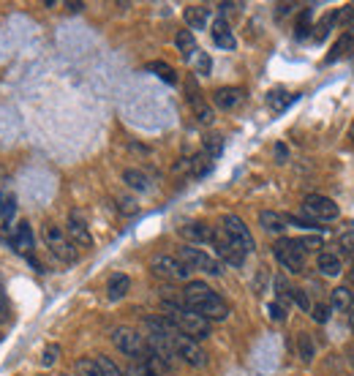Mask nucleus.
<instances>
[{
	"label": "nucleus",
	"instance_id": "nucleus-1",
	"mask_svg": "<svg viewBox=\"0 0 354 376\" xmlns=\"http://www.w3.org/2000/svg\"><path fill=\"white\" fill-rule=\"evenodd\" d=\"M183 302H185V308H191L194 314L204 316L207 322H210V319H213V322H221V319L229 316V305L221 300L207 284H202V281H191V284L185 286Z\"/></svg>",
	"mask_w": 354,
	"mask_h": 376
},
{
	"label": "nucleus",
	"instance_id": "nucleus-2",
	"mask_svg": "<svg viewBox=\"0 0 354 376\" xmlns=\"http://www.w3.org/2000/svg\"><path fill=\"white\" fill-rule=\"evenodd\" d=\"M164 308L169 311L167 314V319L175 325L177 333H183V335H188V338H194V341H202L210 335V322L199 316V314H194L191 308H185V302H164Z\"/></svg>",
	"mask_w": 354,
	"mask_h": 376
},
{
	"label": "nucleus",
	"instance_id": "nucleus-3",
	"mask_svg": "<svg viewBox=\"0 0 354 376\" xmlns=\"http://www.w3.org/2000/svg\"><path fill=\"white\" fill-rule=\"evenodd\" d=\"M41 235H44V243H47V249L60 259V262H66V265H71L76 262V246L69 240V235L60 229V226L55 224H44L41 229Z\"/></svg>",
	"mask_w": 354,
	"mask_h": 376
},
{
	"label": "nucleus",
	"instance_id": "nucleus-4",
	"mask_svg": "<svg viewBox=\"0 0 354 376\" xmlns=\"http://www.w3.org/2000/svg\"><path fill=\"white\" fill-rule=\"evenodd\" d=\"M177 259H180L188 270H202L207 276H221V273H224V267H221V262H218L215 256L204 253L202 249H194V246H183L180 253H177Z\"/></svg>",
	"mask_w": 354,
	"mask_h": 376
},
{
	"label": "nucleus",
	"instance_id": "nucleus-5",
	"mask_svg": "<svg viewBox=\"0 0 354 376\" xmlns=\"http://www.w3.org/2000/svg\"><path fill=\"white\" fill-rule=\"evenodd\" d=\"M273 256L278 259L289 273H300L305 267V251H303V246H300V240L281 237L278 243L273 246Z\"/></svg>",
	"mask_w": 354,
	"mask_h": 376
},
{
	"label": "nucleus",
	"instance_id": "nucleus-6",
	"mask_svg": "<svg viewBox=\"0 0 354 376\" xmlns=\"http://www.w3.org/2000/svg\"><path fill=\"white\" fill-rule=\"evenodd\" d=\"M172 349H175V357H180L183 363H188L194 368L207 365V351L199 347V341H194V338H188V335H183L177 330L172 335Z\"/></svg>",
	"mask_w": 354,
	"mask_h": 376
},
{
	"label": "nucleus",
	"instance_id": "nucleus-7",
	"mask_svg": "<svg viewBox=\"0 0 354 376\" xmlns=\"http://www.w3.org/2000/svg\"><path fill=\"white\" fill-rule=\"evenodd\" d=\"M305 216H311L313 224H322V221H335L341 216L338 204L330 200V197H322V194H308L303 202Z\"/></svg>",
	"mask_w": 354,
	"mask_h": 376
},
{
	"label": "nucleus",
	"instance_id": "nucleus-8",
	"mask_svg": "<svg viewBox=\"0 0 354 376\" xmlns=\"http://www.w3.org/2000/svg\"><path fill=\"white\" fill-rule=\"evenodd\" d=\"M112 341H115V347L123 351L126 357H145V351H148V344H145V338L136 333V330H131V327H118L115 333H112Z\"/></svg>",
	"mask_w": 354,
	"mask_h": 376
},
{
	"label": "nucleus",
	"instance_id": "nucleus-9",
	"mask_svg": "<svg viewBox=\"0 0 354 376\" xmlns=\"http://www.w3.org/2000/svg\"><path fill=\"white\" fill-rule=\"evenodd\" d=\"M150 267L153 273L158 278H164V281H188V276H191V270L177 256H167V253L153 256Z\"/></svg>",
	"mask_w": 354,
	"mask_h": 376
},
{
	"label": "nucleus",
	"instance_id": "nucleus-10",
	"mask_svg": "<svg viewBox=\"0 0 354 376\" xmlns=\"http://www.w3.org/2000/svg\"><path fill=\"white\" fill-rule=\"evenodd\" d=\"M221 229L227 232L229 237L240 246V249L246 251V253H251L253 251V235H251V229L246 226V221L240 218V216H234V213H227L224 218H221Z\"/></svg>",
	"mask_w": 354,
	"mask_h": 376
},
{
	"label": "nucleus",
	"instance_id": "nucleus-11",
	"mask_svg": "<svg viewBox=\"0 0 354 376\" xmlns=\"http://www.w3.org/2000/svg\"><path fill=\"white\" fill-rule=\"evenodd\" d=\"M213 249H215V253H218L227 265H234V267H240L243 259H246V251L240 249L224 229H215V232H213Z\"/></svg>",
	"mask_w": 354,
	"mask_h": 376
},
{
	"label": "nucleus",
	"instance_id": "nucleus-12",
	"mask_svg": "<svg viewBox=\"0 0 354 376\" xmlns=\"http://www.w3.org/2000/svg\"><path fill=\"white\" fill-rule=\"evenodd\" d=\"M66 235L74 246H82V249H90L93 246V237H90V229L87 224L79 218V213H71L69 216V226H66Z\"/></svg>",
	"mask_w": 354,
	"mask_h": 376
},
{
	"label": "nucleus",
	"instance_id": "nucleus-13",
	"mask_svg": "<svg viewBox=\"0 0 354 376\" xmlns=\"http://www.w3.org/2000/svg\"><path fill=\"white\" fill-rule=\"evenodd\" d=\"M243 99H246V90L243 88H218L213 93V101H215L218 109H234V106L243 104Z\"/></svg>",
	"mask_w": 354,
	"mask_h": 376
},
{
	"label": "nucleus",
	"instance_id": "nucleus-14",
	"mask_svg": "<svg viewBox=\"0 0 354 376\" xmlns=\"http://www.w3.org/2000/svg\"><path fill=\"white\" fill-rule=\"evenodd\" d=\"M213 232H215V229H210L207 224H199V221L180 226V235H183L185 240H191V243H213Z\"/></svg>",
	"mask_w": 354,
	"mask_h": 376
},
{
	"label": "nucleus",
	"instance_id": "nucleus-15",
	"mask_svg": "<svg viewBox=\"0 0 354 376\" xmlns=\"http://www.w3.org/2000/svg\"><path fill=\"white\" fill-rule=\"evenodd\" d=\"M188 104L194 106V112H197V120L199 123H213V109L204 104V99L199 96V90H197V85H188Z\"/></svg>",
	"mask_w": 354,
	"mask_h": 376
},
{
	"label": "nucleus",
	"instance_id": "nucleus-16",
	"mask_svg": "<svg viewBox=\"0 0 354 376\" xmlns=\"http://www.w3.org/2000/svg\"><path fill=\"white\" fill-rule=\"evenodd\" d=\"M213 41L221 50H234V33L229 30L227 20H215L213 22Z\"/></svg>",
	"mask_w": 354,
	"mask_h": 376
},
{
	"label": "nucleus",
	"instance_id": "nucleus-17",
	"mask_svg": "<svg viewBox=\"0 0 354 376\" xmlns=\"http://www.w3.org/2000/svg\"><path fill=\"white\" fill-rule=\"evenodd\" d=\"M259 224L264 226V232L281 235V232L286 229V216H281L276 210H262V213H259Z\"/></svg>",
	"mask_w": 354,
	"mask_h": 376
},
{
	"label": "nucleus",
	"instance_id": "nucleus-18",
	"mask_svg": "<svg viewBox=\"0 0 354 376\" xmlns=\"http://www.w3.org/2000/svg\"><path fill=\"white\" fill-rule=\"evenodd\" d=\"M128 289H131V281H128V276H123V273H115V276L109 278V284H106V295H109V300H120V298H126Z\"/></svg>",
	"mask_w": 354,
	"mask_h": 376
},
{
	"label": "nucleus",
	"instance_id": "nucleus-19",
	"mask_svg": "<svg viewBox=\"0 0 354 376\" xmlns=\"http://www.w3.org/2000/svg\"><path fill=\"white\" fill-rule=\"evenodd\" d=\"M11 243H14V249L27 253V251L33 249V232H30V224H22L14 229V235H11Z\"/></svg>",
	"mask_w": 354,
	"mask_h": 376
},
{
	"label": "nucleus",
	"instance_id": "nucleus-20",
	"mask_svg": "<svg viewBox=\"0 0 354 376\" xmlns=\"http://www.w3.org/2000/svg\"><path fill=\"white\" fill-rule=\"evenodd\" d=\"M175 44H177V50H180V55H183V57H188V60L199 52L197 50V39H194V33H191V30H180V33L175 36Z\"/></svg>",
	"mask_w": 354,
	"mask_h": 376
},
{
	"label": "nucleus",
	"instance_id": "nucleus-21",
	"mask_svg": "<svg viewBox=\"0 0 354 376\" xmlns=\"http://www.w3.org/2000/svg\"><path fill=\"white\" fill-rule=\"evenodd\" d=\"M207 20H210V11H207L204 6H191V8H185V22H188L191 30H204Z\"/></svg>",
	"mask_w": 354,
	"mask_h": 376
},
{
	"label": "nucleus",
	"instance_id": "nucleus-22",
	"mask_svg": "<svg viewBox=\"0 0 354 376\" xmlns=\"http://www.w3.org/2000/svg\"><path fill=\"white\" fill-rule=\"evenodd\" d=\"M123 183H126L128 188H134V191H148V188H150L148 175L139 172V169H126V172H123Z\"/></svg>",
	"mask_w": 354,
	"mask_h": 376
},
{
	"label": "nucleus",
	"instance_id": "nucleus-23",
	"mask_svg": "<svg viewBox=\"0 0 354 376\" xmlns=\"http://www.w3.org/2000/svg\"><path fill=\"white\" fill-rule=\"evenodd\" d=\"M316 267L325 273V276H338L341 273V259L335 256V253H319V259H316Z\"/></svg>",
	"mask_w": 354,
	"mask_h": 376
},
{
	"label": "nucleus",
	"instance_id": "nucleus-24",
	"mask_svg": "<svg viewBox=\"0 0 354 376\" xmlns=\"http://www.w3.org/2000/svg\"><path fill=\"white\" fill-rule=\"evenodd\" d=\"M330 300H332V308H335V311H349L354 302V295L346 289V286H335Z\"/></svg>",
	"mask_w": 354,
	"mask_h": 376
},
{
	"label": "nucleus",
	"instance_id": "nucleus-25",
	"mask_svg": "<svg viewBox=\"0 0 354 376\" xmlns=\"http://www.w3.org/2000/svg\"><path fill=\"white\" fill-rule=\"evenodd\" d=\"M352 50H354V36H349V33H346V36H344V39H338V41H335V47L330 50L327 63H335V60H341L344 55H349Z\"/></svg>",
	"mask_w": 354,
	"mask_h": 376
},
{
	"label": "nucleus",
	"instance_id": "nucleus-26",
	"mask_svg": "<svg viewBox=\"0 0 354 376\" xmlns=\"http://www.w3.org/2000/svg\"><path fill=\"white\" fill-rule=\"evenodd\" d=\"M148 69H150V71H153L155 76H158V79H164L167 85H175V82H177L175 69H172L169 63H164V60H153Z\"/></svg>",
	"mask_w": 354,
	"mask_h": 376
},
{
	"label": "nucleus",
	"instance_id": "nucleus-27",
	"mask_svg": "<svg viewBox=\"0 0 354 376\" xmlns=\"http://www.w3.org/2000/svg\"><path fill=\"white\" fill-rule=\"evenodd\" d=\"M74 371H76V376H101V368H99V363H96V360H90V357H82V360H76Z\"/></svg>",
	"mask_w": 354,
	"mask_h": 376
},
{
	"label": "nucleus",
	"instance_id": "nucleus-28",
	"mask_svg": "<svg viewBox=\"0 0 354 376\" xmlns=\"http://www.w3.org/2000/svg\"><path fill=\"white\" fill-rule=\"evenodd\" d=\"M14 210H17V197L11 191H0V216L8 221L14 216Z\"/></svg>",
	"mask_w": 354,
	"mask_h": 376
},
{
	"label": "nucleus",
	"instance_id": "nucleus-29",
	"mask_svg": "<svg viewBox=\"0 0 354 376\" xmlns=\"http://www.w3.org/2000/svg\"><path fill=\"white\" fill-rule=\"evenodd\" d=\"M297 354L303 357V363H311L313 360V341L308 333H300L297 335Z\"/></svg>",
	"mask_w": 354,
	"mask_h": 376
},
{
	"label": "nucleus",
	"instance_id": "nucleus-30",
	"mask_svg": "<svg viewBox=\"0 0 354 376\" xmlns=\"http://www.w3.org/2000/svg\"><path fill=\"white\" fill-rule=\"evenodd\" d=\"M335 22H338V8H335V11H330L327 17H325V20L316 25V39H327L330 27L335 25Z\"/></svg>",
	"mask_w": 354,
	"mask_h": 376
},
{
	"label": "nucleus",
	"instance_id": "nucleus-31",
	"mask_svg": "<svg viewBox=\"0 0 354 376\" xmlns=\"http://www.w3.org/2000/svg\"><path fill=\"white\" fill-rule=\"evenodd\" d=\"M96 363H99V368H101V376H126L109 357H96Z\"/></svg>",
	"mask_w": 354,
	"mask_h": 376
},
{
	"label": "nucleus",
	"instance_id": "nucleus-32",
	"mask_svg": "<svg viewBox=\"0 0 354 376\" xmlns=\"http://www.w3.org/2000/svg\"><path fill=\"white\" fill-rule=\"evenodd\" d=\"M311 316H313V322L325 325V322L330 319V305H325V302H316V305H311Z\"/></svg>",
	"mask_w": 354,
	"mask_h": 376
},
{
	"label": "nucleus",
	"instance_id": "nucleus-33",
	"mask_svg": "<svg viewBox=\"0 0 354 376\" xmlns=\"http://www.w3.org/2000/svg\"><path fill=\"white\" fill-rule=\"evenodd\" d=\"M224 148V142H221V137H207V142H204V155L207 158H215L218 153Z\"/></svg>",
	"mask_w": 354,
	"mask_h": 376
},
{
	"label": "nucleus",
	"instance_id": "nucleus-34",
	"mask_svg": "<svg viewBox=\"0 0 354 376\" xmlns=\"http://www.w3.org/2000/svg\"><path fill=\"white\" fill-rule=\"evenodd\" d=\"M338 246H341V251H344L346 256H354V229L352 232H344V235L338 237Z\"/></svg>",
	"mask_w": 354,
	"mask_h": 376
},
{
	"label": "nucleus",
	"instance_id": "nucleus-35",
	"mask_svg": "<svg viewBox=\"0 0 354 376\" xmlns=\"http://www.w3.org/2000/svg\"><path fill=\"white\" fill-rule=\"evenodd\" d=\"M128 376H158V374L153 371L145 360H139V363H134V365L128 368Z\"/></svg>",
	"mask_w": 354,
	"mask_h": 376
},
{
	"label": "nucleus",
	"instance_id": "nucleus-36",
	"mask_svg": "<svg viewBox=\"0 0 354 376\" xmlns=\"http://www.w3.org/2000/svg\"><path fill=\"white\" fill-rule=\"evenodd\" d=\"M311 17H313V11L305 8L303 17H300V22H297V39H305V36H308V30H311Z\"/></svg>",
	"mask_w": 354,
	"mask_h": 376
},
{
	"label": "nucleus",
	"instance_id": "nucleus-37",
	"mask_svg": "<svg viewBox=\"0 0 354 376\" xmlns=\"http://www.w3.org/2000/svg\"><path fill=\"white\" fill-rule=\"evenodd\" d=\"M292 99H295V96H286L283 90H273V93H270V106H273V109H283Z\"/></svg>",
	"mask_w": 354,
	"mask_h": 376
},
{
	"label": "nucleus",
	"instance_id": "nucleus-38",
	"mask_svg": "<svg viewBox=\"0 0 354 376\" xmlns=\"http://www.w3.org/2000/svg\"><path fill=\"white\" fill-rule=\"evenodd\" d=\"M194 57H197V74H202V76L210 74V57H207L204 52H197Z\"/></svg>",
	"mask_w": 354,
	"mask_h": 376
},
{
	"label": "nucleus",
	"instance_id": "nucleus-39",
	"mask_svg": "<svg viewBox=\"0 0 354 376\" xmlns=\"http://www.w3.org/2000/svg\"><path fill=\"white\" fill-rule=\"evenodd\" d=\"M57 357H60V347H57V344H52V347H47V349H44L41 363H44V365H52V363H57Z\"/></svg>",
	"mask_w": 354,
	"mask_h": 376
},
{
	"label": "nucleus",
	"instance_id": "nucleus-40",
	"mask_svg": "<svg viewBox=\"0 0 354 376\" xmlns=\"http://www.w3.org/2000/svg\"><path fill=\"white\" fill-rule=\"evenodd\" d=\"M267 311H270V319H276V322H283V319H286V308H283L281 302H270Z\"/></svg>",
	"mask_w": 354,
	"mask_h": 376
},
{
	"label": "nucleus",
	"instance_id": "nucleus-41",
	"mask_svg": "<svg viewBox=\"0 0 354 376\" xmlns=\"http://www.w3.org/2000/svg\"><path fill=\"white\" fill-rule=\"evenodd\" d=\"M292 300L297 302V305H300L303 311H311V302H308V298H305L303 289H295V292H292Z\"/></svg>",
	"mask_w": 354,
	"mask_h": 376
},
{
	"label": "nucleus",
	"instance_id": "nucleus-42",
	"mask_svg": "<svg viewBox=\"0 0 354 376\" xmlns=\"http://www.w3.org/2000/svg\"><path fill=\"white\" fill-rule=\"evenodd\" d=\"M300 246H303V251L319 249V246H322V240H319V237H303V240H300Z\"/></svg>",
	"mask_w": 354,
	"mask_h": 376
},
{
	"label": "nucleus",
	"instance_id": "nucleus-43",
	"mask_svg": "<svg viewBox=\"0 0 354 376\" xmlns=\"http://www.w3.org/2000/svg\"><path fill=\"white\" fill-rule=\"evenodd\" d=\"M6 311H8V300H6V298H3V295H0V319H3V316H6Z\"/></svg>",
	"mask_w": 354,
	"mask_h": 376
},
{
	"label": "nucleus",
	"instance_id": "nucleus-44",
	"mask_svg": "<svg viewBox=\"0 0 354 376\" xmlns=\"http://www.w3.org/2000/svg\"><path fill=\"white\" fill-rule=\"evenodd\" d=\"M289 8H292V3H281L278 6V14L283 17V14H289Z\"/></svg>",
	"mask_w": 354,
	"mask_h": 376
},
{
	"label": "nucleus",
	"instance_id": "nucleus-45",
	"mask_svg": "<svg viewBox=\"0 0 354 376\" xmlns=\"http://www.w3.org/2000/svg\"><path fill=\"white\" fill-rule=\"evenodd\" d=\"M82 8H85L82 3H69V11H82Z\"/></svg>",
	"mask_w": 354,
	"mask_h": 376
},
{
	"label": "nucleus",
	"instance_id": "nucleus-46",
	"mask_svg": "<svg viewBox=\"0 0 354 376\" xmlns=\"http://www.w3.org/2000/svg\"><path fill=\"white\" fill-rule=\"evenodd\" d=\"M276 153H278L281 158H286V148H283V145H278V148H276Z\"/></svg>",
	"mask_w": 354,
	"mask_h": 376
},
{
	"label": "nucleus",
	"instance_id": "nucleus-47",
	"mask_svg": "<svg viewBox=\"0 0 354 376\" xmlns=\"http://www.w3.org/2000/svg\"><path fill=\"white\" fill-rule=\"evenodd\" d=\"M349 327H352V330H354V308H352V311H349Z\"/></svg>",
	"mask_w": 354,
	"mask_h": 376
},
{
	"label": "nucleus",
	"instance_id": "nucleus-48",
	"mask_svg": "<svg viewBox=\"0 0 354 376\" xmlns=\"http://www.w3.org/2000/svg\"><path fill=\"white\" fill-rule=\"evenodd\" d=\"M349 278H352V284H354V270H352V273H349Z\"/></svg>",
	"mask_w": 354,
	"mask_h": 376
},
{
	"label": "nucleus",
	"instance_id": "nucleus-49",
	"mask_svg": "<svg viewBox=\"0 0 354 376\" xmlns=\"http://www.w3.org/2000/svg\"><path fill=\"white\" fill-rule=\"evenodd\" d=\"M349 137H352V139H354V125H352V134H349Z\"/></svg>",
	"mask_w": 354,
	"mask_h": 376
},
{
	"label": "nucleus",
	"instance_id": "nucleus-50",
	"mask_svg": "<svg viewBox=\"0 0 354 376\" xmlns=\"http://www.w3.org/2000/svg\"><path fill=\"white\" fill-rule=\"evenodd\" d=\"M352 365H354V354H352Z\"/></svg>",
	"mask_w": 354,
	"mask_h": 376
}]
</instances>
